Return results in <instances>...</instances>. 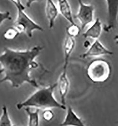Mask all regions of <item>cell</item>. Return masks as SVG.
Wrapping results in <instances>:
<instances>
[{"mask_svg":"<svg viewBox=\"0 0 118 126\" xmlns=\"http://www.w3.org/2000/svg\"><path fill=\"white\" fill-rule=\"evenodd\" d=\"M43 49V47L40 46L26 50H15L5 47L0 56V73L3 74L0 83L9 82L12 87L16 88L25 83L39 88L36 81L30 74L32 69L39 67L34 60Z\"/></svg>","mask_w":118,"mask_h":126,"instance_id":"obj_1","label":"cell"},{"mask_svg":"<svg viewBox=\"0 0 118 126\" xmlns=\"http://www.w3.org/2000/svg\"><path fill=\"white\" fill-rule=\"evenodd\" d=\"M57 85L58 84L55 83L39 88L26 100L17 104V109L21 110L29 107L43 110L52 108L66 110L65 105L58 102L53 95L54 90Z\"/></svg>","mask_w":118,"mask_h":126,"instance_id":"obj_2","label":"cell"},{"mask_svg":"<svg viewBox=\"0 0 118 126\" xmlns=\"http://www.w3.org/2000/svg\"><path fill=\"white\" fill-rule=\"evenodd\" d=\"M112 74V67L107 60L98 58L93 60L86 69V75L94 83H103L107 82Z\"/></svg>","mask_w":118,"mask_h":126,"instance_id":"obj_3","label":"cell"},{"mask_svg":"<svg viewBox=\"0 0 118 126\" xmlns=\"http://www.w3.org/2000/svg\"><path fill=\"white\" fill-rule=\"evenodd\" d=\"M16 8L17 17L13 23V26L19 31L20 34L24 33L29 38H31L34 31H44L43 28L27 14L25 12V7L18 6Z\"/></svg>","mask_w":118,"mask_h":126,"instance_id":"obj_4","label":"cell"},{"mask_svg":"<svg viewBox=\"0 0 118 126\" xmlns=\"http://www.w3.org/2000/svg\"><path fill=\"white\" fill-rule=\"evenodd\" d=\"M78 11L74 17L80 23L82 30L93 22L95 7L91 4H86L82 0H79Z\"/></svg>","mask_w":118,"mask_h":126,"instance_id":"obj_5","label":"cell"},{"mask_svg":"<svg viewBox=\"0 0 118 126\" xmlns=\"http://www.w3.org/2000/svg\"><path fill=\"white\" fill-rule=\"evenodd\" d=\"M107 5V21L104 27L106 32L114 29L117 23L118 17V0H105Z\"/></svg>","mask_w":118,"mask_h":126,"instance_id":"obj_6","label":"cell"},{"mask_svg":"<svg viewBox=\"0 0 118 126\" xmlns=\"http://www.w3.org/2000/svg\"><path fill=\"white\" fill-rule=\"evenodd\" d=\"M113 54V52L104 46L99 40L96 39L92 44L87 51L81 55V57L85 59L92 57H99L103 55H111Z\"/></svg>","mask_w":118,"mask_h":126,"instance_id":"obj_7","label":"cell"},{"mask_svg":"<svg viewBox=\"0 0 118 126\" xmlns=\"http://www.w3.org/2000/svg\"><path fill=\"white\" fill-rule=\"evenodd\" d=\"M67 66L68 65H63L62 71L59 78L58 83H57L61 98V103L65 105L70 86V83L67 76Z\"/></svg>","mask_w":118,"mask_h":126,"instance_id":"obj_8","label":"cell"},{"mask_svg":"<svg viewBox=\"0 0 118 126\" xmlns=\"http://www.w3.org/2000/svg\"><path fill=\"white\" fill-rule=\"evenodd\" d=\"M45 12L46 17L49 22V28L52 29L60 13L58 6L53 0H46Z\"/></svg>","mask_w":118,"mask_h":126,"instance_id":"obj_9","label":"cell"},{"mask_svg":"<svg viewBox=\"0 0 118 126\" xmlns=\"http://www.w3.org/2000/svg\"><path fill=\"white\" fill-rule=\"evenodd\" d=\"M61 126H84L85 124L82 120L73 110L71 106H68L67 113L64 120L60 124Z\"/></svg>","mask_w":118,"mask_h":126,"instance_id":"obj_10","label":"cell"},{"mask_svg":"<svg viewBox=\"0 0 118 126\" xmlns=\"http://www.w3.org/2000/svg\"><path fill=\"white\" fill-rule=\"evenodd\" d=\"M102 30V26L101 21L99 18H97L94 22L92 23L90 27L85 32L83 33L82 35L85 38H90L93 39H98L100 37Z\"/></svg>","mask_w":118,"mask_h":126,"instance_id":"obj_11","label":"cell"},{"mask_svg":"<svg viewBox=\"0 0 118 126\" xmlns=\"http://www.w3.org/2000/svg\"><path fill=\"white\" fill-rule=\"evenodd\" d=\"M60 13L70 24L75 23L70 4L68 0H57Z\"/></svg>","mask_w":118,"mask_h":126,"instance_id":"obj_12","label":"cell"},{"mask_svg":"<svg viewBox=\"0 0 118 126\" xmlns=\"http://www.w3.org/2000/svg\"><path fill=\"white\" fill-rule=\"evenodd\" d=\"M76 46L75 38L68 36L64 40L63 44V50L64 56V64L68 65L69 60Z\"/></svg>","mask_w":118,"mask_h":126,"instance_id":"obj_13","label":"cell"},{"mask_svg":"<svg viewBox=\"0 0 118 126\" xmlns=\"http://www.w3.org/2000/svg\"><path fill=\"white\" fill-rule=\"evenodd\" d=\"M24 109L28 116V124L29 126H39V111L40 109L35 108L32 110L31 107H27Z\"/></svg>","mask_w":118,"mask_h":126,"instance_id":"obj_14","label":"cell"},{"mask_svg":"<svg viewBox=\"0 0 118 126\" xmlns=\"http://www.w3.org/2000/svg\"><path fill=\"white\" fill-rule=\"evenodd\" d=\"M0 126H14L10 118L8 110L6 105H3L2 108V113L0 118Z\"/></svg>","mask_w":118,"mask_h":126,"instance_id":"obj_15","label":"cell"},{"mask_svg":"<svg viewBox=\"0 0 118 126\" xmlns=\"http://www.w3.org/2000/svg\"><path fill=\"white\" fill-rule=\"evenodd\" d=\"M82 29L76 23L70 24L66 28V33L68 36L75 38L79 36Z\"/></svg>","mask_w":118,"mask_h":126,"instance_id":"obj_16","label":"cell"},{"mask_svg":"<svg viewBox=\"0 0 118 126\" xmlns=\"http://www.w3.org/2000/svg\"><path fill=\"white\" fill-rule=\"evenodd\" d=\"M20 34L19 31L13 26V27L8 28L6 30L3 36L6 40H13L16 38Z\"/></svg>","mask_w":118,"mask_h":126,"instance_id":"obj_17","label":"cell"},{"mask_svg":"<svg viewBox=\"0 0 118 126\" xmlns=\"http://www.w3.org/2000/svg\"><path fill=\"white\" fill-rule=\"evenodd\" d=\"M54 113L51 109H46L44 110L42 113V117L44 120L47 122H50L54 118Z\"/></svg>","mask_w":118,"mask_h":126,"instance_id":"obj_18","label":"cell"},{"mask_svg":"<svg viewBox=\"0 0 118 126\" xmlns=\"http://www.w3.org/2000/svg\"><path fill=\"white\" fill-rule=\"evenodd\" d=\"M11 19V13L9 11L0 12V26L6 20Z\"/></svg>","mask_w":118,"mask_h":126,"instance_id":"obj_19","label":"cell"},{"mask_svg":"<svg viewBox=\"0 0 118 126\" xmlns=\"http://www.w3.org/2000/svg\"><path fill=\"white\" fill-rule=\"evenodd\" d=\"M12 3L16 7L18 6H21V7H25L23 5L21 0H10Z\"/></svg>","mask_w":118,"mask_h":126,"instance_id":"obj_20","label":"cell"},{"mask_svg":"<svg viewBox=\"0 0 118 126\" xmlns=\"http://www.w3.org/2000/svg\"><path fill=\"white\" fill-rule=\"evenodd\" d=\"M41 0H26V6L28 8H29L34 3L38 2Z\"/></svg>","mask_w":118,"mask_h":126,"instance_id":"obj_21","label":"cell"},{"mask_svg":"<svg viewBox=\"0 0 118 126\" xmlns=\"http://www.w3.org/2000/svg\"><path fill=\"white\" fill-rule=\"evenodd\" d=\"M91 44L89 40H85L83 43V46L85 48L88 49L91 46Z\"/></svg>","mask_w":118,"mask_h":126,"instance_id":"obj_22","label":"cell"},{"mask_svg":"<svg viewBox=\"0 0 118 126\" xmlns=\"http://www.w3.org/2000/svg\"><path fill=\"white\" fill-rule=\"evenodd\" d=\"M114 40L115 41V42L116 43V44L118 45V34L115 35V36L114 38Z\"/></svg>","mask_w":118,"mask_h":126,"instance_id":"obj_23","label":"cell"},{"mask_svg":"<svg viewBox=\"0 0 118 126\" xmlns=\"http://www.w3.org/2000/svg\"><path fill=\"white\" fill-rule=\"evenodd\" d=\"M116 123H117V124H118V121H117V122H116Z\"/></svg>","mask_w":118,"mask_h":126,"instance_id":"obj_24","label":"cell"}]
</instances>
